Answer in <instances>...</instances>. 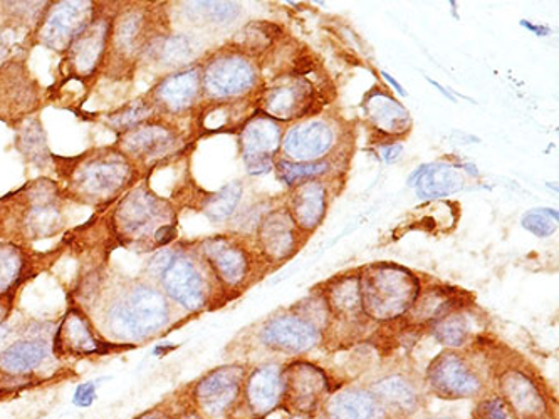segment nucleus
Instances as JSON below:
<instances>
[{
  "label": "nucleus",
  "mask_w": 559,
  "mask_h": 419,
  "mask_svg": "<svg viewBox=\"0 0 559 419\" xmlns=\"http://www.w3.org/2000/svg\"><path fill=\"white\" fill-rule=\"evenodd\" d=\"M170 319L164 292L150 286L128 287L99 308V337L117 349L133 347L164 333Z\"/></svg>",
  "instance_id": "nucleus-1"
},
{
  "label": "nucleus",
  "mask_w": 559,
  "mask_h": 419,
  "mask_svg": "<svg viewBox=\"0 0 559 419\" xmlns=\"http://www.w3.org/2000/svg\"><path fill=\"white\" fill-rule=\"evenodd\" d=\"M417 297V283L408 272L399 268H373L361 283V308L380 321L407 312Z\"/></svg>",
  "instance_id": "nucleus-2"
},
{
  "label": "nucleus",
  "mask_w": 559,
  "mask_h": 419,
  "mask_svg": "<svg viewBox=\"0 0 559 419\" xmlns=\"http://www.w3.org/2000/svg\"><path fill=\"white\" fill-rule=\"evenodd\" d=\"M133 178L127 156L102 152L95 158L83 159L71 173V189L80 199L106 202L114 199Z\"/></svg>",
  "instance_id": "nucleus-3"
},
{
  "label": "nucleus",
  "mask_w": 559,
  "mask_h": 419,
  "mask_svg": "<svg viewBox=\"0 0 559 419\" xmlns=\"http://www.w3.org/2000/svg\"><path fill=\"white\" fill-rule=\"evenodd\" d=\"M243 374L240 366H222L209 372L193 386L190 408L202 419L227 418L239 399Z\"/></svg>",
  "instance_id": "nucleus-4"
},
{
  "label": "nucleus",
  "mask_w": 559,
  "mask_h": 419,
  "mask_svg": "<svg viewBox=\"0 0 559 419\" xmlns=\"http://www.w3.org/2000/svg\"><path fill=\"white\" fill-rule=\"evenodd\" d=\"M167 218V205L160 199H156L150 190L136 189L128 193L118 206L115 225L124 239L142 242L150 236L155 237L156 230L164 227Z\"/></svg>",
  "instance_id": "nucleus-5"
},
{
  "label": "nucleus",
  "mask_w": 559,
  "mask_h": 419,
  "mask_svg": "<svg viewBox=\"0 0 559 419\" xmlns=\"http://www.w3.org/2000/svg\"><path fill=\"white\" fill-rule=\"evenodd\" d=\"M109 349H117V347L105 343L99 337L92 321L80 308L68 311L52 340V355L58 358H87V356L105 355Z\"/></svg>",
  "instance_id": "nucleus-6"
},
{
  "label": "nucleus",
  "mask_w": 559,
  "mask_h": 419,
  "mask_svg": "<svg viewBox=\"0 0 559 419\" xmlns=\"http://www.w3.org/2000/svg\"><path fill=\"white\" fill-rule=\"evenodd\" d=\"M92 2H61L49 12L40 29V40L56 52L71 48L78 36L93 22Z\"/></svg>",
  "instance_id": "nucleus-7"
},
{
  "label": "nucleus",
  "mask_w": 559,
  "mask_h": 419,
  "mask_svg": "<svg viewBox=\"0 0 559 419\" xmlns=\"http://www.w3.org/2000/svg\"><path fill=\"white\" fill-rule=\"evenodd\" d=\"M158 278L165 294L187 311L197 312L207 304V286H205L204 275L200 274L190 259L174 255Z\"/></svg>",
  "instance_id": "nucleus-8"
},
{
  "label": "nucleus",
  "mask_w": 559,
  "mask_h": 419,
  "mask_svg": "<svg viewBox=\"0 0 559 419\" xmlns=\"http://www.w3.org/2000/svg\"><path fill=\"white\" fill-rule=\"evenodd\" d=\"M281 378H283L281 399H284L286 405L295 411H314L328 391L324 372L306 362H296L290 366Z\"/></svg>",
  "instance_id": "nucleus-9"
},
{
  "label": "nucleus",
  "mask_w": 559,
  "mask_h": 419,
  "mask_svg": "<svg viewBox=\"0 0 559 419\" xmlns=\"http://www.w3.org/2000/svg\"><path fill=\"white\" fill-rule=\"evenodd\" d=\"M430 387L447 399H462L479 393L480 381L459 356L447 352L429 368Z\"/></svg>",
  "instance_id": "nucleus-10"
},
{
  "label": "nucleus",
  "mask_w": 559,
  "mask_h": 419,
  "mask_svg": "<svg viewBox=\"0 0 559 419\" xmlns=\"http://www.w3.org/2000/svg\"><path fill=\"white\" fill-rule=\"evenodd\" d=\"M52 346L39 337L15 340L11 346L0 351V378L5 380H22L33 376L37 369L51 356Z\"/></svg>",
  "instance_id": "nucleus-11"
},
{
  "label": "nucleus",
  "mask_w": 559,
  "mask_h": 419,
  "mask_svg": "<svg viewBox=\"0 0 559 419\" xmlns=\"http://www.w3.org/2000/svg\"><path fill=\"white\" fill-rule=\"evenodd\" d=\"M252 83L254 71L239 56H221L205 69L204 86L214 96L239 95Z\"/></svg>",
  "instance_id": "nucleus-12"
},
{
  "label": "nucleus",
  "mask_w": 559,
  "mask_h": 419,
  "mask_svg": "<svg viewBox=\"0 0 559 419\" xmlns=\"http://www.w3.org/2000/svg\"><path fill=\"white\" fill-rule=\"evenodd\" d=\"M262 343L283 352H302L317 346L320 334L311 322L299 318H280L265 325Z\"/></svg>",
  "instance_id": "nucleus-13"
},
{
  "label": "nucleus",
  "mask_w": 559,
  "mask_h": 419,
  "mask_svg": "<svg viewBox=\"0 0 559 419\" xmlns=\"http://www.w3.org/2000/svg\"><path fill=\"white\" fill-rule=\"evenodd\" d=\"M120 145L124 155L131 158L156 161L175 148L177 137L164 124L143 123L133 130L124 131Z\"/></svg>",
  "instance_id": "nucleus-14"
},
{
  "label": "nucleus",
  "mask_w": 559,
  "mask_h": 419,
  "mask_svg": "<svg viewBox=\"0 0 559 419\" xmlns=\"http://www.w3.org/2000/svg\"><path fill=\"white\" fill-rule=\"evenodd\" d=\"M111 36V24L106 19H93L92 24L71 44L70 68L78 76L92 74L105 56Z\"/></svg>",
  "instance_id": "nucleus-15"
},
{
  "label": "nucleus",
  "mask_w": 559,
  "mask_h": 419,
  "mask_svg": "<svg viewBox=\"0 0 559 419\" xmlns=\"http://www.w3.org/2000/svg\"><path fill=\"white\" fill-rule=\"evenodd\" d=\"M502 399L520 419H536L546 409L538 387L523 372L509 371L501 380Z\"/></svg>",
  "instance_id": "nucleus-16"
},
{
  "label": "nucleus",
  "mask_w": 559,
  "mask_h": 419,
  "mask_svg": "<svg viewBox=\"0 0 559 419\" xmlns=\"http://www.w3.org/2000/svg\"><path fill=\"white\" fill-rule=\"evenodd\" d=\"M249 408L254 415H267L276 408L283 396V378L276 366H264L254 371L248 381Z\"/></svg>",
  "instance_id": "nucleus-17"
},
{
  "label": "nucleus",
  "mask_w": 559,
  "mask_h": 419,
  "mask_svg": "<svg viewBox=\"0 0 559 419\" xmlns=\"http://www.w3.org/2000/svg\"><path fill=\"white\" fill-rule=\"evenodd\" d=\"M199 87L200 77L195 69H187L162 81L155 89V99L167 111L180 112L192 106Z\"/></svg>",
  "instance_id": "nucleus-18"
},
{
  "label": "nucleus",
  "mask_w": 559,
  "mask_h": 419,
  "mask_svg": "<svg viewBox=\"0 0 559 419\" xmlns=\"http://www.w3.org/2000/svg\"><path fill=\"white\" fill-rule=\"evenodd\" d=\"M312 89L306 81L284 84L270 91L265 96L264 108L283 121H289L293 116L302 115L311 108Z\"/></svg>",
  "instance_id": "nucleus-19"
},
{
  "label": "nucleus",
  "mask_w": 559,
  "mask_h": 419,
  "mask_svg": "<svg viewBox=\"0 0 559 419\" xmlns=\"http://www.w3.org/2000/svg\"><path fill=\"white\" fill-rule=\"evenodd\" d=\"M331 140V131L324 124H302L287 134L284 149L293 158H317L330 148Z\"/></svg>",
  "instance_id": "nucleus-20"
},
{
  "label": "nucleus",
  "mask_w": 559,
  "mask_h": 419,
  "mask_svg": "<svg viewBox=\"0 0 559 419\" xmlns=\"http://www.w3.org/2000/svg\"><path fill=\"white\" fill-rule=\"evenodd\" d=\"M205 252H207L205 258L215 268V274L218 275L222 283L227 286H239L242 283L248 265H246V258L240 250L230 243L222 242V240H212L205 247Z\"/></svg>",
  "instance_id": "nucleus-21"
},
{
  "label": "nucleus",
  "mask_w": 559,
  "mask_h": 419,
  "mask_svg": "<svg viewBox=\"0 0 559 419\" xmlns=\"http://www.w3.org/2000/svg\"><path fill=\"white\" fill-rule=\"evenodd\" d=\"M330 419H378L380 403L365 391H345L328 406Z\"/></svg>",
  "instance_id": "nucleus-22"
},
{
  "label": "nucleus",
  "mask_w": 559,
  "mask_h": 419,
  "mask_svg": "<svg viewBox=\"0 0 559 419\" xmlns=\"http://www.w3.org/2000/svg\"><path fill=\"white\" fill-rule=\"evenodd\" d=\"M280 142V130L270 121L258 120L249 124L243 133V146H246V161L249 168L255 165H264L265 159L276 149Z\"/></svg>",
  "instance_id": "nucleus-23"
},
{
  "label": "nucleus",
  "mask_w": 559,
  "mask_h": 419,
  "mask_svg": "<svg viewBox=\"0 0 559 419\" xmlns=\"http://www.w3.org/2000/svg\"><path fill=\"white\" fill-rule=\"evenodd\" d=\"M109 39L115 40V46L121 55L140 52L145 46L150 48L148 39H146L145 15L142 12H130V14L123 15L115 26H111Z\"/></svg>",
  "instance_id": "nucleus-24"
},
{
  "label": "nucleus",
  "mask_w": 559,
  "mask_h": 419,
  "mask_svg": "<svg viewBox=\"0 0 559 419\" xmlns=\"http://www.w3.org/2000/svg\"><path fill=\"white\" fill-rule=\"evenodd\" d=\"M373 396L378 403H385L400 411L408 412L417 408V394L402 378H386L374 384Z\"/></svg>",
  "instance_id": "nucleus-25"
},
{
  "label": "nucleus",
  "mask_w": 559,
  "mask_h": 419,
  "mask_svg": "<svg viewBox=\"0 0 559 419\" xmlns=\"http://www.w3.org/2000/svg\"><path fill=\"white\" fill-rule=\"evenodd\" d=\"M262 243L265 252L274 258L281 259L290 252L295 247V230L293 224L287 220L286 215H274L262 228Z\"/></svg>",
  "instance_id": "nucleus-26"
},
{
  "label": "nucleus",
  "mask_w": 559,
  "mask_h": 419,
  "mask_svg": "<svg viewBox=\"0 0 559 419\" xmlns=\"http://www.w3.org/2000/svg\"><path fill=\"white\" fill-rule=\"evenodd\" d=\"M324 214V192L318 184H308L295 199L296 222L302 228H314Z\"/></svg>",
  "instance_id": "nucleus-27"
},
{
  "label": "nucleus",
  "mask_w": 559,
  "mask_h": 419,
  "mask_svg": "<svg viewBox=\"0 0 559 419\" xmlns=\"http://www.w3.org/2000/svg\"><path fill=\"white\" fill-rule=\"evenodd\" d=\"M429 173L417 171L412 180L418 177V190L421 196H443L461 189V178L449 167H427Z\"/></svg>",
  "instance_id": "nucleus-28"
},
{
  "label": "nucleus",
  "mask_w": 559,
  "mask_h": 419,
  "mask_svg": "<svg viewBox=\"0 0 559 419\" xmlns=\"http://www.w3.org/2000/svg\"><path fill=\"white\" fill-rule=\"evenodd\" d=\"M148 52L156 56V59L164 62V64L174 65L189 58L190 52H192V46H190L187 37H162V39L153 40Z\"/></svg>",
  "instance_id": "nucleus-29"
},
{
  "label": "nucleus",
  "mask_w": 559,
  "mask_h": 419,
  "mask_svg": "<svg viewBox=\"0 0 559 419\" xmlns=\"http://www.w3.org/2000/svg\"><path fill=\"white\" fill-rule=\"evenodd\" d=\"M371 109V116L380 127H385L389 131H395L396 128L407 121V112L400 108L399 103L393 99L386 98V96L378 95L371 98L368 103Z\"/></svg>",
  "instance_id": "nucleus-30"
},
{
  "label": "nucleus",
  "mask_w": 559,
  "mask_h": 419,
  "mask_svg": "<svg viewBox=\"0 0 559 419\" xmlns=\"http://www.w3.org/2000/svg\"><path fill=\"white\" fill-rule=\"evenodd\" d=\"M22 265L21 252L15 247L0 246V299L14 289Z\"/></svg>",
  "instance_id": "nucleus-31"
},
{
  "label": "nucleus",
  "mask_w": 559,
  "mask_h": 419,
  "mask_svg": "<svg viewBox=\"0 0 559 419\" xmlns=\"http://www.w3.org/2000/svg\"><path fill=\"white\" fill-rule=\"evenodd\" d=\"M19 148L31 161L43 163L48 159V145L44 130L37 121L27 123L19 133Z\"/></svg>",
  "instance_id": "nucleus-32"
},
{
  "label": "nucleus",
  "mask_w": 559,
  "mask_h": 419,
  "mask_svg": "<svg viewBox=\"0 0 559 419\" xmlns=\"http://www.w3.org/2000/svg\"><path fill=\"white\" fill-rule=\"evenodd\" d=\"M150 115H152V105L146 103L145 99H139V101H133L120 111L115 112L109 118V124L117 128V130H123L124 133V131L133 130L140 124L146 123Z\"/></svg>",
  "instance_id": "nucleus-33"
},
{
  "label": "nucleus",
  "mask_w": 559,
  "mask_h": 419,
  "mask_svg": "<svg viewBox=\"0 0 559 419\" xmlns=\"http://www.w3.org/2000/svg\"><path fill=\"white\" fill-rule=\"evenodd\" d=\"M436 336L445 346H462L468 336V325L462 315H445L437 321Z\"/></svg>",
  "instance_id": "nucleus-34"
},
{
  "label": "nucleus",
  "mask_w": 559,
  "mask_h": 419,
  "mask_svg": "<svg viewBox=\"0 0 559 419\" xmlns=\"http://www.w3.org/2000/svg\"><path fill=\"white\" fill-rule=\"evenodd\" d=\"M454 308V299L447 294H429L414 308L415 315L420 321H440Z\"/></svg>",
  "instance_id": "nucleus-35"
},
{
  "label": "nucleus",
  "mask_w": 559,
  "mask_h": 419,
  "mask_svg": "<svg viewBox=\"0 0 559 419\" xmlns=\"http://www.w3.org/2000/svg\"><path fill=\"white\" fill-rule=\"evenodd\" d=\"M239 199V187H236V184H229L226 189L221 190L214 199L209 200L207 206H205V215H207L211 220H226V218L233 214Z\"/></svg>",
  "instance_id": "nucleus-36"
},
{
  "label": "nucleus",
  "mask_w": 559,
  "mask_h": 419,
  "mask_svg": "<svg viewBox=\"0 0 559 419\" xmlns=\"http://www.w3.org/2000/svg\"><path fill=\"white\" fill-rule=\"evenodd\" d=\"M277 170L287 184H293L296 181L308 180V178L324 173L328 170V163H293L284 159L277 165Z\"/></svg>",
  "instance_id": "nucleus-37"
},
{
  "label": "nucleus",
  "mask_w": 559,
  "mask_h": 419,
  "mask_svg": "<svg viewBox=\"0 0 559 419\" xmlns=\"http://www.w3.org/2000/svg\"><path fill=\"white\" fill-rule=\"evenodd\" d=\"M523 225L533 231L534 236H551L558 225V215L552 210H534L524 217Z\"/></svg>",
  "instance_id": "nucleus-38"
},
{
  "label": "nucleus",
  "mask_w": 559,
  "mask_h": 419,
  "mask_svg": "<svg viewBox=\"0 0 559 419\" xmlns=\"http://www.w3.org/2000/svg\"><path fill=\"white\" fill-rule=\"evenodd\" d=\"M331 304L342 314H353L361 308L360 290L352 283L342 284L331 296Z\"/></svg>",
  "instance_id": "nucleus-39"
},
{
  "label": "nucleus",
  "mask_w": 559,
  "mask_h": 419,
  "mask_svg": "<svg viewBox=\"0 0 559 419\" xmlns=\"http://www.w3.org/2000/svg\"><path fill=\"white\" fill-rule=\"evenodd\" d=\"M477 419H520L502 398H490L480 405Z\"/></svg>",
  "instance_id": "nucleus-40"
},
{
  "label": "nucleus",
  "mask_w": 559,
  "mask_h": 419,
  "mask_svg": "<svg viewBox=\"0 0 559 419\" xmlns=\"http://www.w3.org/2000/svg\"><path fill=\"white\" fill-rule=\"evenodd\" d=\"M178 412L171 408L167 403H160V405L153 406V408L146 409V411L140 412L133 419H177Z\"/></svg>",
  "instance_id": "nucleus-41"
},
{
  "label": "nucleus",
  "mask_w": 559,
  "mask_h": 419,
  "mask_svg": "<svg viewBox=\"0 0 559 419\" xmlns=\"http://www.w3.org/2000/svg\"><path fill=\"white\" fill-rule=\"evenodd\" d=\"M175 237H177V230H175L174 225L167 224L156 230L153 240H155L156 246H167V243H170Z\"/></svg>",
  "instance_id": "nucleus-42"
},
{
  "label": "nucleus",
  "mask_w": 559,
  "mask_h": 419,
  "mask_svg": "<svg viewBox=\"0 0 559 419\" xmlns=\"http://www.w3.org/2000/svg\"><path fill=\"white\" fill-rule=\"evenodd\" d=\"M312 69V61L309 58H301L299 61H296V71H298L299 74H306L309 73Z\"/></svg>",
  "instance_id": "nucleus-43"
},
{
  "label": "nucleus",
  "mask_w": 559,
  "mask_h": 419,
  "mask_svg": "<svg viewBox=\"0 0 559 419\" xmlns=\"http://www.w3.org/2000/svg\"><path fill=\"white\" fill-rule=\"evenodd\" d=\"M177 419H202L192 408L182 409V411L178 412Z\"/></svg>",
  "instance_id": "nucleus-44"
},
{
  "label": "nucleus",
  "mask_w": 559,
  "mask_h": 419,
  "mask_svg": "<svg viewBox=\"0 0 559 419\" xmlns=\"http://www.w3.org/2000/svg\"><path fill=\"white\" fill-rule=\"evenodd\" d=\"M400 153H402V146H393V148H390L389 152L385 153V158L389 159V161H393Z\"/></svg>",
  "instance_id": "nucleus-45"
},
{
  "label": "nucleus",
  "mask_w": 559,
  "mask_h": 419,
  "mask_svg": "<svg viewBox=\"0 0 559 419\" xmlns=\"http://www.w3.org/2000/svg\"><path fill=\"white\" fill-rule=\"evenodd\" d=\"M383 76H385L386 81H389V83L392 84V86L395 87L396 91H399L400 95H405L404 87L400 86V84L396 83V81L393 80L392 76H389V74H386V73H383Z\"/></svg>",
  "instance_id": "nucleus-46"
},
{
  "label": "nucleus",
  "mask_w": 559,
  "mask_h": 419,
  "mask_svg": "<svg viewBox=\"0 0 559 419\" xmlns=\"http://www.w3.org/2000/svg\"><path fill=\"white\" fill-rule=\"evenodd\" d=\"M5 339L4 330H2V321H0V343Z\"/></svg>",
  "instance_id": "nucleus-47"
},
{
  "label": "nucleus",
  "mask_w": 559,
  "mask_h": 419,
  "mask_svg": "<svg viewBox=\"0 0 559 419\" xmlns=\"http://www.w3.org/2000/svg\"><path fill=\"white\" fill-rule=\"evenodd\" d=\"M396 419H399V418H396Z\"/></svg>",
  "instance_id": "nucleus-48"
}]
</instances>
